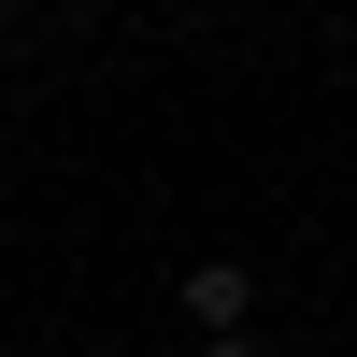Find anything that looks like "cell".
<instances>
[{"label":"cell","mask_w":357,"mask_h":357,"mask_svg":"<svg viewBox=\"0 0 357 357\" xmlns=\"http://www.w3.org/2000/svg\"><path fill=\"white\" fill-rule=\"evenodd\" d=\"M243 314H257V272H243V257H200V272H186V329L200 343H243Z\"/></svg>","instance_id":"1"},{"label":"cell","mask_w":357,"mask_h":357,"mask_svg":"<svg viewBox=\"0 0 357 357\" xmlns=\"http://www.w3.org/2000/svg\"><path fill=\"white\" fill-rule=\"evenodd\" d=\"M200 357H272V343H200Z\"/></svg>","instance_id":"2"}]
</instances>
